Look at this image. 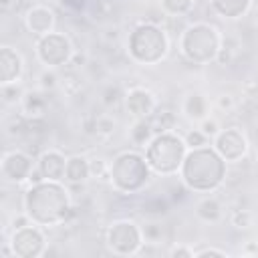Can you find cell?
<instances>
[{"label":"cell","mask_w":258,"mask_h":258,"mask_svg":"<svg viewBox=\"0 0 258 258\" xmlns=\"http://www.w3.org/2000/svg\"><path fill=\"white\" fill-rule=\"evenodd\" d=\"M26 214L32 218V222L38 224H58L64 222L71 214L69 196L67 189L58 181H40L34 183L24 198Z\"/></svg>","instance_id":"6da1fadb"},{"label":"cell","mask_w":258,"mask_h":258,"mask_svg":"<svg viewBox=\"0 0 258 258\" xmlns=\"http://www.w3.org/2000/svg\"><path fill=\"white\" fill-rule=\"evenodd\" d=\"M226 173L224 157L208 147H196L191 149L183 163H181V177L187 187L208 191L222 183Z\"/></svg>","instance_id":"7a4b0ae2"},{"label":"cell","mask_w":258,"mask_h":258,"mask_svg":"<svg viewBox=\"0 0 258 258\" xmlns=\"http://www.w3.org/2000/svg\"><path fill=\"white\" fill-rule=\"evenodd\" d=\"M185 141L171 133H159L147 145L145 159L157 173H173L185 159Z\"/></svg>","instance_id":"3957f363"},{"label":"cell","mask_w":258,"mask_h":258,"mask_svg":"<svg viewBox=\"0 0 258 258\" xmlns=\"http://www.w3.org/2000/svg\"><path fill=\"white\" fill-rule=\"evenodd\" d=\"M181 50L189 60L196 62H206L216 58L220 50V38L216 34V28L204 22L187 26L181 36Z\"/></svg>","instance_id":"277c9868"},{"label":"cell","mask_w":258,"mask_h":258,"mask_svg":"<svg viewBox=\"0 0 258 258\" xmlns=\"http://www.w3.org/2000/svg\"><path fill=\"white\" fill-rule=\"evenodd\" d=\"M167 50L165 32L155 24H141L129 36V52L139 62H157Z\"/></svg>","instance_id":"5b68a950"},{"label":"cell","mask_w":258,"mask_h":258,"mask_svg":"<svg viewBox=\"0 0 258 258\" xmlns=\"http://www.w3.org/2000/svg\"><path fill=\"white\" fill-rule=\"evenodd\" d=\"M149 177V163L137 153H121L111 165V179L121 191H137Z\"/></svg>","instance_id":"8992f818"},{"label":"cell","mask_w":258,"mask_h":258,"mask_svg":"<svg viewBox=\"0 0 258 258\" xmlns=\"http://www.w3.org/2000/svg\"><path fill=\"white\" fill-rule=\"evenodd\" d=\"M141 230L133 222H115L109 228L107 242L117 254H135L141 246Z\"/></svg>","instance_id":"52a82bcc"},{"label":"cell","mask_w":258,"mask_h":258,"mask_svg":"<svg viewBox=\"0 0 258 258\" xmlns=\"http://www.w3.org/2000/svg\"><path fill=\"white\" fill-rule=\"evenodd\" d=\"M38 56L42 58V62L52 64V67H58V64H64V62L71 60L73 50H71L69 40L62 34L48 32L38 42Z\"/></svg>","instance_id":"ba28073f"},{"label":"cell","mask_w":258,"mask_h":258,"mask_svg":"<svg viewBox=\"0 0 258 258\" xmlns=\"http://www.w3.org/2000/svg\"><path fill=\"white\" fill-rule=\"evenodd\" d=\"M10 244H12L14 256H20V258H32V256H40L44 252L42 250L44 248V238L32 226H24L20 230H14Z\"/></svg>","instance_id":"9c48e42d"},{"label":"cell","mask_w":258,"mask_h":258,"mask_svg":"<svg viewBox=\"0 0 258 258\" xmlns=\"http://www.w3.org/2000/svg\"><path fill=\"white\" fill-rule=\"evenodd\" d=\"M216 151L228 159V161H238L246 153V137L238 129H226L216 135Z\"/></svg>","instance_id":"30bf717a"},{"label":"cell","mask_w":258,"mask_h":258,"mask_svg":"<svg viewBox=\"0 0 258 258\" xmlns=\"http://www.w3.org/2000/svg\"><path fill=\"white\" fill-rule=\"evenodd\" d=\"M32 171V159L22 151L6 153L2 159V173L12 181H22Z\"/></svg>","instance_id":"8fae6325"},{"label":"cell","mask_w":258,"mask_h":258,"mask_svg":"<svg viewBox=\"0 0 258 258\" xmlns=\"http://www.w3.org/2000/svg\"><path fill=\"white\" fill-rule=\"evenodd\" d=\"M54 24V12L46 6H32L26 12V26L34 34H48Z\"/></svg>","instance_id":"7c38bea8"},{"label":"cell","mask_w":258,"mask_h":258,"mask_svg":"<svg viewBox=\"0 0 258 258\" xmlns=\"http://www.w3.org/2000/svg\"><path fill=\"white\" fill-rule=\"evenodd\" d=\"M38 167H40L44 179L58 181V179H62V175L67 171V159L58 151H44L38 159Z\"/></svg>","instance_id":"4fadbf2b"},{"label":"cell","mask_w":258,"mask_h":258,"mask_svg":"<svg viewBox=\"0 0 258 258\" xmlns=\"http://www.w3.org/2000/svg\"><path fill=\"white\" fill-rule=\"evenodd\" d=\"M153 107H155V101L151 93H147L145 89H133L127 95V111L137 119H145L147 115H151Z\"/></svg>","instance_id":"5bb4252c"},{"label":"cell","mask_w":258,"mask_h":258,"mask_svg":"<svg viewBox=\"0 0 258 258\" xmlns=\"http://www.w3.org/2000/svg\"><path fill=\"white\" fill-rule=\"evenodd\" d=\"M22 71V60L20 56L10 48V46H2L0 50V79L2 85L12 83Z\"/></svg>","instance_id":"9a60e30c"},{"label":"cell","mask_w":258,"mask_h":258,"mask_svg":"<svg viewBox=\"0 0 258 258\" xmlns=\"http://www.w3.org/2000/svg\"><path fill=\"white\" fill-rule=\"evenodd\" d=\"M67 179L73 181V183H79V181H85L89 175H91V167H89V161L81 155H73L67 159V171H64Z\"/></svg>","instance_id":"2e32d148"},{"label":"cell","mask_w":258,"mask_h":258,"mask_svg":"<svg viewBox=\"0 0 258 258\" xmlns=\"http://www.w3.org/2000/svg\"><path fill=\"white\" fill-rule=\"evenodd\" d=\"M248 4L250 0H212V6L216 8V12H220L226 18H236L244 14Z\"/></svg>","instance_id":"e0dca14e"},{"label":"cell","mask_w":258,"mask_h":258,"mask_svg":"<svg viewBox=\"0 0 258 258\" xmlns=\"http://www.w3.org/2000/svg\"><path fill=\"white\" fill-rule=\"evenodd\" d=\"M22 107H24V113L28 117H40L46 109V99L42 97V93H26L24 99H22Z\"/></svg>","instance_id":"ac0fdd59"},{"label":"cell","mask_w":258,"mask_h":258,"mask_svg":"<svg viewBox=\"0 0 258 258\" xmlns=\"http://www.w3.org/2000/svg\"><path fill=\"white\" fill-rule=\"evenodd\" d=\"M196 212H198V216H200L202 220H206V222H216V220L220 218V214H222V206H220V202H218L216 198H204V200L198 204Z\"/></svg>","instance_id":"d6986e66"},{"label":"cell","mask_w":258,"mask_h":258,"mask_svg":"<svg viewBox=\"0 0 258 258\" xmlns=\"http://www.w3.org/2000/svg\"><path fill=\"white\" fill-rule=\"evenodd\" d=\"M151 135H153L151 121H147V119H137L135 125H133V129H131V141H133L135 145L145 147V145L149 143Z\"/></svg>","instance_id":"ffe728a7"},{"label":"cell","mask_w":258,"mask_h":258,"mask_svg":"<svg viewBox=\"0 0 258 258\" xmlns=\"http://www.w3.org/2000/svg\"><path fill=\"white\" fill-rule=\"evenodd\" d=\"M183 109H185V113H187L189 119H204L206 117V99L202 95L194 93V95L187 97Z\"/></svg>","instance_id":"44dd1931"},{"label":"cell","mask_w":258,"mask_h":258,"mask_svg":"<svg viewBox=\"0 0 258 258\" xmlns=\"http://www.w3.org/2000/svg\"><path fill=\"white\" fill-rule=\"evenodd\" d=\"M149 121H151L153 133H165V131L173 129V125H175V117H173V113H171V111H167V109L157 111Z\"/></svg>","instance_id":"7402d4cb"},{"label":"cell","mask_w":258,"mask_h":258,"mask_svg":"<svg viewBox=\"0 0 258 258\" xmlns=\"http://www.w3.org/2000/svg\"><path fill=\"white\" fill-rule=\"evenodd\" d=\"M0 95H2V103L4 105H14V103H18L22 99V89L16 83H6V85H2Z\"/></svg>","instance_id":"603a6c76"},{"label":"cell","mask_w":258,"mask_h":258,"mask_svg":"<svg viewBox=\"0 0 258 258\" xmlns=\"http://www.w3.org/2000/svg\"><path fill=\"white\" fill-rule=\"evenodd\" d=\"M194 0H161V6L169 14H185L191 8Z\"/></svg>","instance_id":"cb8c5ba5"},{"label":"cell","mask_w":258,"mask_h":258,"mask_svg":"<svg viewBox=\"0 0 258 258\" xmlns=\"http://www.w3.org/2000/svg\"><path fill=\"white\" fill-rule=\"evenodd\" d=\"M95 131L99 135H111L115 131V119L109 115H99L95 119Z\"/></svg>","instance_id":"d4e9b609"},{"label":"cell","mask_w":258,"mask_h":258,"mask_svg":"<svg viewBox=\"0 0 258 258\" xmlns=\"http://www.w3.org/2000/svg\"><path fill=\"white\" fill-rule=\"evenodd\" d=\"M250 220H252L250 212H248V210H242V208H238V210H234V212L230 214V222H232V226H236V228H248V226H250Z\"/></svg>","instance_id":"484cf974"},{"label":"cell","mask_w":258,"mask_h":258,"mask_svg":"<svg viewBox=\"0 0 258 258\" xmlns=\"http://www.w3.org/2000/svg\"><path fill=\"white\" fill-rule=\"evenodd\" d=\"M185 145L187 147H191V149H196V147H204L206 145V141H208V135H204V131L202 129H194V131H189L187 135H185Z\"/></svg>","instance_id":"4316f807"},{"label":"cell","mask_w":258,"mask_h":258,"mask_svg":"<svg viewBox=\"0 0 258 258\" xmlns=\"http://www.w3.org/2000/svg\"><path fill=\"white\" fill-rule=\"evenodd\" d=\"M141 234H143V238H145L147 242H157V240H161L163 230H161V226H159V224L149 222V224H145V226L141 228Z\"/></svg>","instance_id":"83f0119b"},{"label":"cell","mask_w":258,"mask_h":258,"mask_svg":"<svg viewBox=\"0 0 258 258\" xmlns=\"http://www.w3.org/2000/svg\"><path fill=\"white\" fill-rule=\"evenodd\" d=\"M143 212H147V214H165V212H167V202L161 200V198L147 200V202L143 204Z\"/></svg>","instance_id":"f1b7e54d"},{"label":"cell","mask_w":258,"mask_h":258,"mask_svg":"<svg viewBox=\"0 0 258 258\" xmlns=\"http://www.w3.org/2000/svg\"><path fill=\"white\" fill-rule=\"evenodd\" d=\"M119 99H121V91H119V87L109 85V87L105 89V93H103V103H105L107 107H111V105H115Z\"/></svg>","instance_id":"f546056e"},{"label":"cell","mask_w":258,"mask_h":258,"mask_svg":"<svg viewBox=\"0 0 258 258\" xmlns=\"http://www.w3.org/2000/svg\"><path fill=\"white\" fill-rule=\"evenodd\" d=\"M202 131H204V135H208V137H216L218 135V123L216 121H210V119H206L204 123H202V127H200Z\"/></svg>","instance_id":"4dcf8cb0"},{"label":"cell","mask_w":258,"mask_h":258,"mask_svg":"<svg viewBox=\"0 0 258 258\" xmlns=\"http://www.w3.org/2000/svg\"><path fill=\"white\" fill-rule=\"evenodd\" d=\"M30 216L28 214H18V216H14L12 218V228L14 230H20V228H24V226H30Z\"/></svg>","instance_id":"1f68e13d"},{"label":"cell","mask_w":258,"mask_h":258,"mask_svg":"<svg viewBox=\"0 0 258 258\" xmlns=\"http://www.w3.org/2000/svg\"><path fill=\"white\" fill-rule=\"evenodd\" d=\"M56 81H58V77H56L54 73H48V71H46V73L40 75V83H42L44 89H52V87L56 85Z\"/></svg>","instance_id":"d6a6232c"},{"label":"cell","mask_w":258,"mask_h":258,"mask_svg":"<svg viewBox=\"0 0 258 258\" xmlns=\"http://www.w3.org/2000/svg\"><path fill=\"white\" fill-rule=\"evenodd\" d=\"M218 107H220L222 111H230V109L234 107L232 95H220V97H218Z\"/></svg>","instance_id":"836d02e7"},{"label":"cell","mask_w":258,"mask_h":258,"mask_svg":"<svg viewBox=\"0 0 258 258\" xmlns=\"http://www.w3.org/2000/svg\"><path fill=\"white\" fill-rule=\"evenodd\" d=\"M89 167H91V175H97V177H101L103 171H105V165H103L101 159H93V161H89Z\"/></svg>","instance_id":"e575fe53"},{"label":"cell","mask_w":258,"mask_h":258,"mask_svg":"<svg viewBox=\"0 0 258 258\" xmlns=\"http://www.w3.org/2000/svg\"><path fill=\"white\" fill-rule=\"evenodd\" d=\"M169 256H173V258H177V256H183V258H191V256H194V252H191L189 248H183V246H175V248H171V250H169Z\"/></svg>","instance_id":"d590c367"},{"label":"cell","mask_w":258,"mask_h":258,"mask_svg":"<svg viewBox=\"0 0 258 258\" xmlns=\"http://www.w3.org/2000/svg\"><path fill=\"white\" fill-rule=\"evenodd\" d=\"M60 4L64 8H69V10H75V12L85 8V0H60Z\"/></svg>","instance_id":"8d00e7d4"},{"label":"cell","mask_w":258,"mask_h":258,"mask_svg":"<svg viewBox=\"0 0 258 258\" xmlns=\"http://www.w3.org/2000/svg\"><path fill=\"white\" fill-rule=\"evenodd\" d=\"M194 256H198V258H202V256H226V252L224 250H216V248H204V250L194 252Z\"/></svg>","instance_id":"74e56055"},{"label":"cell","mask_w":258,"mask_h":258,"mask_svg":"<svg viewBox=\"0 0 258 258\" xmlns=\"http://www.w3.org/2000/svg\"><path fill=\"white\" fill-rule=\"evenodd\" d=\"M28 179H30V183H32V185H34V183H40V181H44V175H42L40 167L32 169V171H30V175H28Z\"/></svg>","instance_id":"f35d334b"},{"label":"cell","mask_w":258,"mask_h":258,"mask_svg":"<svg viewBox=\"0 0 258 258\" xmlns=\"http://www.w3.org/2000/svg\"><path fill=\"white\" fill-rule=\"evenodd\" d=\"M71 62H73L75 67H79V64H85L87 58H85V54H75V56H71Z\"/></svg>","instance_id":"ab89813d"},{"label":"cell","mask_w":258,"mask_h":258,"mask_svg":"<svg viewBox=\"0 0 258 258\" xmlns=\"http://www.w3.org/2000/svg\"><path fill=\"white\" fill-rule=\"evenodd\" d=\"M0 2H2V8H8V6H10V2H12V0H0Z\"/></svg>","instance_id":"60d3db41"}]
</instances>
